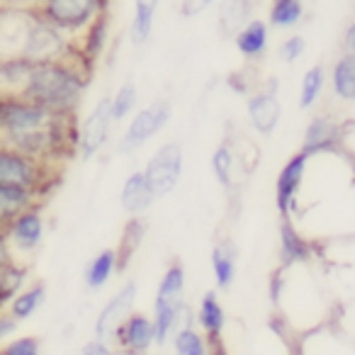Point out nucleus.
I'll return each instance as SVG.
<instances>
[{"mask_svg": "<svg viewBox=\"0 0 355 355\" xmlns=\"http://www.w3.org/2000/svg\"><path fill=\"white\" fill-rule=\"evenodd\" d=\"M6 234L12 253H35L44 241V214H42V209L32 207L17 214L6 227Z\"/></svg>", "mask_w": 355, "mask_h": 355, "instance_id": "14", "label": "nucleus"}, {"mask_svg": "<svg viewBox=\"0 0 355 355\" xmlns=\"http://www.w3.org/2000/svg\"><path fill=\"white\" fill-rule=\"evenodd\" d=\"M311 158L306 153L297 151L285 161L275 178V207L280 219H292L300 207V193L304 185L306 171H309Z\"/></svg>", "mask_w": 355, "mask_h": 355, "instance_id": "7", "label": "nucleus"}, {"mask_svg": "<svg viewBox=\"0 0 355 355\" xmlns=\"http://www.w3.org/2000/svg\"><path fill=\"white\" fill-rule=\"evenodd\" d=\"M209 166H212V175L224 190H229L234 185V166H236V156H234V148L229 141H222L212 151L209 158Z\"/></svg>", "mask_w": 355, "mask_h": 355, "instance_id": "26", "label": "nucleus"}, {"mask_svg": "<svg viewBox=\"0 0 355 355\" xmlns=\"http://www.w3.org/2000/svg\"><path fill=\"white\" fill-rule=\"evenodd\" d=\"M151 321L156 345H166L180 326L195 324L193 311L185 304V268L180 261H173L158 280Z\"/></svg>", "mask_w": 355, "mask_h": 355, "instance_id": "3", "label": "nucleus"}, {"mask_svg": "<svg viewBox=\"0 0 355 355\" xmlns=\"http://www.w3.org/2000/svg\"><path fill=\"white\" fill-rule=\"evenodd\" d=\"M324 88H326L324 66L316 64V66H311V69H306L300 83V110H314V105L319 103Z\"/></svg>", "mask_w": 355, "mask_h": 355, "instance_id": "25", "label": "nucleus"}, {"mask_svg": "<svg viewBox=\"0 0 355 355\" xmlns=\"http://www.w3.org/2000/svg\"><path fill=\"white\" fill-rule=\"evenodd\" d=\"M217 0H180V15L183 17H198L205 10L214 6Z\"/></svg>", "mask_w": 355, "mask_h": 355, "instance_id": "33", "label": "nucleus"}, {"mask_svg": "<svg viewBox=\"0 0 355 355\" xmlns=\"http://www.w3.org/2000/svg\"><path fill=\"white\" fill-rule=\"evenodd\" d=\"M209 266L217 282V290H229L236 280V246L232 241H217L209 253Z\"/></svg>", "mask_w": 355, "mask_h": 355, "instance_id": "19", "label": "nucleus"}, {"mask_svg": "<svg viewBox=\"0 0 355 355\" xmlns=\"http://www.w3.org/2000/svg\"><path fill=\"white\" fill-rule=\"evenodd\" d=\"M134 304H137V282L129 280V282H124V285L105 302L103 309H100L98 319H95V326H93L95 338L107 340L110 343L114 331H117V326L134 311Z\"/></svg>", "mask_w": 355, "mask_h": 355, "instance_id": "12", "label": "nucleus"}, {"mask_svg": "<svg viewBox=\"0 0 355 355\" xmlns=\"http://www.w3.org/2000/svg\"><path fill=\"white\" fill-rule=\"evenodd\" d=\"M234 44H236L239 54L243 59H263L268 51V44H270V25L266 20H261V17H253L234 35Z\"/></svg>", "mask_w": 355, "mask_h": 355, "instance_id": "16", "label": "nucleus"}, {"mask_svg": "<svg viewBox=\"0 0 355 355\" xmlns=\"http://www.w3.org/2000/svg\"><path fill=\"white\" fill-rule=\"evenodd\" d=\"M277 78H268L266 85L253 90L246 98V114L251 127L256 129L261 137H270L277 129L282 117V105L280 95H277Z\"/></svg>", "mask_w": 355, "mask_h": 355, "instance_id": "9", "label": "nucleus"}, {"mask_svg": "<svg viewBox=\"0 0 355 355\" xmlns=\"http://www.w3.org/2000/svg\"><path fill=\"white\" fill-rule=\"evenodd\" d=\"M156 195H153L151 185H148L144 171H134L124 178L122 190H119V205L127 214L132 217H141L146 209H151V205L156 202Z\"/></svg>", "mask_w": 355, "mask_h": 355, "instance_id": "15", "label": "nucleus"}, {"mask_svg": "<svg viewBox=\"0 0 355 355\" xmlns=\"http://www.w3.org/2000/svg\"><path fill=\"white\" fill-rule=\"evenodd\" d=\"M35 15L69 37L71 44L83 54L90 37L105 27L107 0H40Z\"/></svg>", "mask_w": 355, "mask_h": 355, "instance_id": "2", "label": "nucleus"}, {"mask_svg": "<svg viewBox=\"0 0 355 355\" xmlns=\"http://www.w3.org/2000/svg\"><path fill=\"white\" fill-rule=\"evenodd\" d=\"M304 20V0H270L268 25L275 30H292Z\"/></svg>", "mask_w": 355, "mask_h": 355, "instance_id": "23", "label": "nucleus"}, {"mask_svg": "<svg viewBox=\"0 0 355 355\" xmlns=\"http://www.w3.org/2000/svg\"><path fill=\"white\" fill-rule=\"evenodd\" d=\"M112 110H110V98H103L88 114L83 122H78V146H76V156L83 161L95 158L110 141L112 134Z\"/></svg>", "mask_w": 355, "mask_h": 355, "instance_id": "8", "label": "nucleus"}, {"mask_svg": "<svg viewBox=\"0 0 355 355\" xmlns=\"http://www.w3.org/2000/svg\"><path fill=\"white\" fill-rule=\"evenodd\" d=\"M17 326H20V321H17L10 311H0V345L8 343V340L15 336Z\"/></svg>", "mask_w": 355, "mask_h": 355, "instance_id": "34", "label": "nucleus"}, {"mask_svg": "<svg viewBox=\"0 0 355 355\" xmlns=\"http://www.w3.org/2000/svg\"><path fill=\"white\" fill-rule=\"evenodd\" d=\"M207 355H229L224 340H209V353Z\"/></svg>", "mask_w": 355, "mask_h": 355, "instance_id": "38", "label": "nucleus"}, {"mask_svg": "<svg viewBox=\"0 0 355 355\" xmlns=\"http://www.w3.org/2000/svg\"><path fill=\"white\" fill-rule=\"evenodd\" d=\"M280 248H277V256H280V268H295V266H306V263L314 261L319 246L314 243V239L304 236L302 229L297 227L292 219H280Z\"/></svg>", "mask_w": 355, "mask_h": 355, "instance_id": "13", "label": "nucleus"}, {"mask_svg": "<svg viewBox=\"0 0 355 355\" xmlns=\"http://www.w3.org/2000/svg\"><path fill=\"white\" fill-rule=\"evenodd\" d=\"M292 355H304V348H302V343H297L295 348H292Z\"/></svg>", "mask_w": 355, "mask_h": 355, "instance_id": "40", "label": "nucleus"}, {"mask_svg": "<svg viewBox=\"0 0 355 355\" xmlns=\"http://www.w3.org/2000/svg\"><path fill=\"white\" fill-rule=\"evenodd\" d=\"M46 302V285L44 282H30L25 285L8 304V311L15 316L17 321H27L30 316H35L42 309V304Z\"/></svg>", "mask_w": 355, "mask_h": 355, "instance_id": "22", "label": "nucleus"}, {"mask_svg": "<svg viewBox=\"0 0 355 355\" xmlns=\"http://www.w3.org/2000/svg\"><path fill=\"white\" fill-rule=\"evenodd\" d=\"M119 270V256L114 248H103L88 261L83 270V282L90 292H98L112 280V275Z\"/></svg>", "mask_w": 355, "mask_h": 355, "instance_id": "18", "label": "nucleus"}, {"mask_svg": "<svg viewBox=\"0 0 355 355\" xmlns=\"http://www.w3.org/2000/svg\"><path fill=\"white\" fill-rule=\"evenodd\" d=\"M144 222L139 217H134L132 222L127 224V229H124V236L122 241H119V270H122L124 266L129 263V258H132V253L139 248V243H141V236H144Z\"/></svg>", "mask_w": 355, "mask_h": 355, "instance_id": "30", "label": "nucleus"}, {"mask_svg": "<svg viewBox=\"0 0 355 355\" xmlns=\"http://www.w3.org/2000/svg\"><path fill=\"white\" fill-rule=\"evenodd\" d=\"M12 261H15V253H12V246H10V241H8L6 229H0V268Z\"/></svg>", "mask_w": 355, "mask_h": 355, "instance_id": "37", "label": "nucleus"}, {"mask_svg": "<svg viewBox=\"0 0 355 355\" xmlns=\"http://www.w3.org/2000/svg\"><path fill=\"white\" fill-rule=\"evenodd\" d=\"M27 285V268L22 263L12 261L0 268V311L10 304V300Z\"/></svg>", "mask_w": 355, "mask_h": 355, "instance_id": "27", "label": "nucleus"}, {"mask_svg": "<svg viewBox=\"0 0 355 355\" xmlns=\"http://www.w3.org/2000/svg\"><path fill=\"white\" fill-rule=\"evenodd\" d=\"M0 355H42V340L37 336H20L0 345Z\"/></svg>", "mask_w": 355, "mask_h": 355, "instance_id": "31", "label": "nucleus"}, {"mask_svg": "<svg viewBox=\"0 0 355 355\" xmlns=\"http://www.w3.org/2000/svg\"><path fill=\"white\" fill-rule=\"evenodd\" d=\"M258 0H219V27L224 35H236L248 20H253Z\"/></svg>", "mask_w": 355, "mask_h": 355, "instance_id": "20", "label": "nucleus"}, {"mask_svg": "<svg viewBox=\"0 0 355 355\" xmlns=\"http://www.w3.org/2000/svg\"><path fill=\"white\" fill-rule=\"evenodd\" d=\"M195 324L207 336V340H222V334L227 329V309L219 302L217 290H209L202 295L195 311Z\"/></svg>", "mask_w": 355, "mask_h": 355, "instance_id": "17", "label": "nucleus"}, {"mask_svg": "<svg viewBox=\"0 0 355 355\" xmlns=\"http://www.w3.org/2000/svg\"><path fill=\"white\" fill-rule=\"evenodd\" d=\"M61 166L40 158L25 156L10 146H0V185L25 188L46 198L51 188L59 183Z\"/></svg>", "mask_w": 355, "mask_h": 355, "instance_id": "4", "label": "nucleus"}, {"mask_svg": "<svg viewBox=\"0 0 355 355\" xmlns=\"http://www.w3.org/2000/svg\"><path fill=\"white\" fill-rule=\"evenodd\" d=\"M306 51V40L302 35H290L282 40V44L277 46V56H280V61H285V64H295V61H300L302 56H304Z\"/></svg>", "mask_w": 355, "mask_h": 355, "instance_id": "32", "label": "nucleus"}, {"mask_svg": "<svg viewBox=\"0 0 355 355\" xmlns=\"http://www.w3.org/2000/svg\"><path fill=\"white\" fill-rule=\"evenodd\" d=\"M80 355H119V353L114 350L112 343H107V340L93 338V340H88V343L83 345Z\"/></svg>", "mask_w": 355, "mask_h": 355, "instance_id": "35", "label": "nucleus"}, {"mask_svg": "<svg viewBox=\"0 0 355 355\" xmlns=\"http://www.w3.org/2000/svg\"><path fill=\"white\" fill-rule=\"evenodd\" d=\"M343 141V124L329 112L314 114L306 122L304 137H302V153L309 158L321 156V153H336Z\"/></svg>", "mask_w": 355, "mask_h": 355, "instance_id": "11", "label": "nucleus"}, {"mask_svg": "<svg viewBox=\"0 0 355 355\" xmlns=\"http://www.w3.org/2000/svg\"><path fill=\"white\" fill-rule=\"evenodd\" d=\"M134 8H146V10H156L158 0H134Z\"/></svg>", "mask_w": 355, "mask_h": 355, "instance_id": "39", "label": "nucleus"}, {"mask_svg": "<svg viewBox=\"0 0 355 355\" xmlns=\"http://www.w3.org/2000/svg\"><path fill=\"white\" fill-rule=\"evenodd\" d=\"M173 355H207L209 353V340L202 331L195 324L180 326L173 334Z\"/></svg>", "mask_w": 355, "mask_h": 355, "instance_id": "24", "label": "nucleus"}, {"mask_svg": "<svg viewBox=\"0 0 355 355\" xmlns=\"http://www.w3.org/2000/svg\"><path fill=\"white\" fill-rule=\"evenodd\" d=\"M139 103V90L134 83H124L119 85L117 93L110 98V110H112V119L114 122H122V119L132 117L134 110Z\"/></svg>", "mask_w": 355, "mask_h": 355, "instance_id": "28", "label": "nucleus"}, {"mask_svg": "<svg viewBox=\"0 0 355 355\" xmlns=\"http://www.w3.org/2000/svg\"><path fill=\"white\" fill-rule=\"evenodd\" d=\"M340 49L343 54L355 56V20H350L343 30V37H340Z\"/></svg>", "mask_w": 355, "mask_h": 355, "instance_id": "36", "label": "nucleus"}, {"mask_svg": "<svg viewBox=\"0 0 355 355\" xmlns=\"http://www.w3.org/2000/svg\"><path fill=\"white\" fill-rule=\"evenodd\" d=\"M119 355H146L148 350L156 345V336H153V321L148 314L141 311H132L122 324L117 326L112 340Z\"/></svg>", "mask_w": 355, "mask_h": 355, "instance_id": "10", "label": "nucleus"}, {"mask_svg": "<svg viewBox=\"0 0 355 355\" xmlns=\"http://www.w3.org/2000/svg\"><path fill=\"white\" fill-rule=\"evenodd\" d=\"M153 22H156V10H146V8H134L132 22H129V40L134 46H141L151 40L153 35Z\"/></svg>", "mask_w": 355, "mask_h": 355, "instance_id": "29", "label": "nucleus"}, {"mask_svg": "<svg viewBox=\"0 0 355 355\" xmlns=\"http://www.w3.org/2000/svg\"><path fill=\"white\" fill-rule=\"evenodd\" d=\"M171 114L173 107L168 100H153L151 105L141 107L139 112L132 114L129 119L127 129L122 132L117 144V151L119 153H134L144 146V144L151 141L156 134H161L166 129V124L171 122Z\"/></svg>", "mask_w": 355, "mask_h": 355, "instance_id": "5", "label": "nucleus"}, {"mask_svg": "<svg viewBox=\"0 0 355 355\" xmlns=\"http://www.w3.org/2000/svg\"><path fill=\"white\" fill-rule=\"evenodd\" d=\"M88 71L85 56L80 51L59 61L35 64L22 98L51 114H78L88 85Z\"/></svg>", "mask_w": 355, "mask_h": 355, "instance_id": "1", "label": "nucleus"}, {"mask_svg": "<svg viewBox=\"0 0 355 355\" xmlns=\"http://www.w3.org/2000/svg\"><path fill=\"white\" fill-rule=\"evenodd\" d=\"M331 93L340 103H355V56L340 54L331 69Z\"/></svg>", "mask_w": 355, "mask_h": 355, "instance_id": "21", "label": "nucleus"}, {"mask_svg": "<svg viewBox=\"0 0 355 355\" xmlns=\"http://www.w3.org/2000/svg\"><path fill=\"white\" fill-rule=\"evenodd\" d=\"M185 166V153L183 146L178 141H166L153 151V156L146 161L144 175H146L148 185H151L156 198H166L178 188L180 178H183Z\"/></svg>", "mask_w": 355, "mask_h": 355, "instance_id": "6", "label": "nucleus"}]
</instances>
